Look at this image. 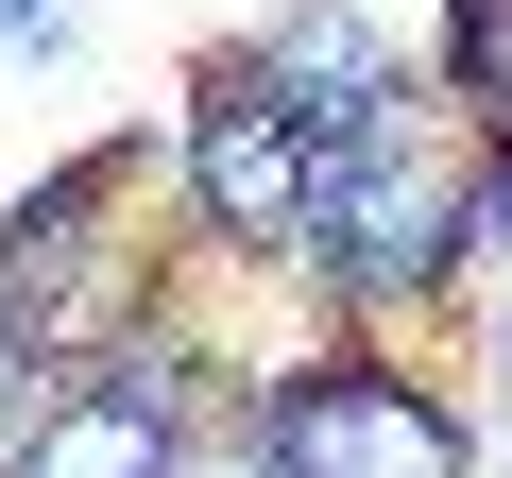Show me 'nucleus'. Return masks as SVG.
Returning <instances> with one entry per match:
<instances>
[{
    "instance_id": "nucleus-1",
    "label": "nucleus",
    "mask_w": 512,
    "mask_h": 478,
    "mask_svg": "<svg viewBox=\"0 0 512 478\" xmlns=\"http://www.w3.org/2000/svg\"><path fill=\"white\" fill-rule=\"evenodd\" d=\"M256 444H274V478H478V427L376 325H325V342L256 359Z\"/></svg>"
},
{
    "instance_id": "nucleus-2",
    "label": "nucleus",
    "mask_w": 512,
    "mask_h": 478,
    "mask_svg": "<svg viewBox=\"0 0 512 478\" xmlns=\"http://www.w3.org/2000/svg\"><path fill=\"white\" fill-rule=\"evenodd\" d=\"M171 188H188V222L222 239V257L291 274L308 188H325V137L256 86V52H205V69H188V120H171Z\"/></svg>"
},
{
    "instance_id": "nucleus-3",
    "label": "nucleus",
    "mask_w": 512,
    "mask_h": 478,
    "mask_svg": "<svg viewBox=\"0 0 512 478\" xmlns=\"http://www.w3.org/2000/svg\"><path fill=\"white\" fill-rule=\"evenodd\" d=\"M188 444H205V359H188V325H137L35 393L0 478H188Z\"/></svg>"
},
{
    "instance_id": "nucleus-4",
    "label": "nucleus",
    "mask_w": 512,
    "mask_h": 478,
    "mask_svg": "<svg viewBox=\"0 0 512 478\" xmlns=\"http://www.w3.org/2000/svg\"><path fill=\"white\" fill-rule=\"evenodd\" d=\"M239 52H256V86H274V103H291L325 154H359V137H393V120L427 103V86H410V52L359 18V0H274Z\"/></svg>"
},
{
    "instance_id": "nucleus-5",
    "label": "nucleus",
    "mask_w": 512,
    "mask_h": 478,
    "mask_svg": "<svg viewBox=\"0 0 512 478\" xmlns=\"http://www.w3.org/2000/svg\"><path fill=\"white\" fill-rule=\"evenodd\" d=\"M444 86H461V120L512 154V0H444Z\"/></svg>"
},
{
    "instance_id": "nucleus-6",
    "label": "nucleus",
    "mask_w": 512,
    "mask_h": 478,
    "mask_svg": "<svg viewBox=\"0 0 512 478\" xmlns=\"http://www.w3.org/2000/svg\"><path fill=\"white\" fill-rule=\"evenodd\" d=\"M35 393H52V342H35V308H18V291H0V444L35 427Z\"/></svg>"
},
{
    "instance_id": "nucleus-7",
    "label": "nucleus",
    "mask_w": 512,
    "mask_h": 478,
    "mask_svg": "<svg viewBox=\"0 0 512 478\" xmlns=\"http://www.w3.org/2000/svg\"><path fill=\"white\" fill-rule=\"evenodd\" d=\"M478 257H512V154L478 137Z\"/></svg>"
},
{
    "instance_id": "nucleus-8",
    "label": "nucleus",
    "mask_w": 512,
    "mask_h": 478,
    "mask_svg": "<svg viewBox=\"0 0 512 478\" xmlns=\"http://www.w3.org/2000/svg\"><path fill=\"white\" fill-rule=\"evenodd\" d=\"M35 18H52V0H0V35H35Z\"/></svg>"
}]
</instances>
